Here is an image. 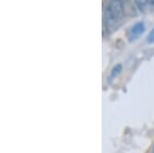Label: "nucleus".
Instances as JSON below:
<instances>
[{
    "instance_id": "obj_1",
    "label": "nucleus",
    "mask_w": 154,
    "mask_h": 153,
    "mask_svg": "<svg viewBox=\"0 0 154 153\" xmlns=\"http://www.w3.org/2000/svg\"><path fill=\"white\" fill-rule=\"evenodd\" d=\"M125 16V6L121 0H108L104 7V25L108 33L119 27Z\"/></svg>"
},
{
    "instance_id": "obj_5",
    "label": "nucleus",
    "mask_w": 154,
    "mask_h": 153,
    "mask_svg": "<svg viewBox=\"0 0 154 153\" xmlns=\"http://www.w3.org/2000/svg\"><path fill=\"white\" fill-rule=\"evenodd\" d=\"M146 40H147L148 43H153L154 42V28L151 30L150 33L148 34L147 39H146Z\"/></svg>"
},
{
    "instance_id": "obj_6",
    "label": "nucleus",
    "mask_w": 154,
    "mask_h": 153,
    "mask_svg": "<svg viewBox=\"0 0 154 153\" xmlns=\"http://www.w3.org/2000/svg\"><path fill=\"white\" fill-rule=\"evenodd\" d=\"M153 153H154V147H153Z\"/></svg>"
},
{
    "instance_id": "obj_3",
    "label": "nucleus",
    "mask_w": 154,
    "mask_h": 153,
    "mask_svg": "<svg viewBox=\"0 0 154 153\" xmlns=\"http://www.w3.org/2000/svg\"><path fill=\"white\" fill-rule=\"evenodd\" d=\"M135 3L141 11H146L149 7L154 6V0H135Z\"/></svg>"
},
{
    "instance_id": "obj_4",
    "label": "nucleus",
    "mask_w": 154,
    "mask_h": 153,
    "mask_svg": "<svg viewBox=\"0 0 154 153\" xmlns=\"http://www.w3.org/2000/svg\"><path fill=\"white\" fill-rule=\"evenodd\" d=\"M120 71H121V65H116L115 67L112 69V72H111V77H110L111 79H112V78H115L116 76L120 73Z\"/></svg>"
},
{
    "instance_id": "obj_2",
    "label": "nucleus",
    "mask_w": 154,
    "mask_h": 153,
    "mask_svg": "<svg viewBox=\"0 0 154 153\" xmlns=\"http://www.w3.org/2000/svg\"><path fill=\"white\" fill-rule=\"evenodd\" d=\"M144 31H145V24L143 22H139L131 28L130 32H128V38H130L131 41L136 40L138 37H140V35Z\"/></svg>"
}]
</instances>
